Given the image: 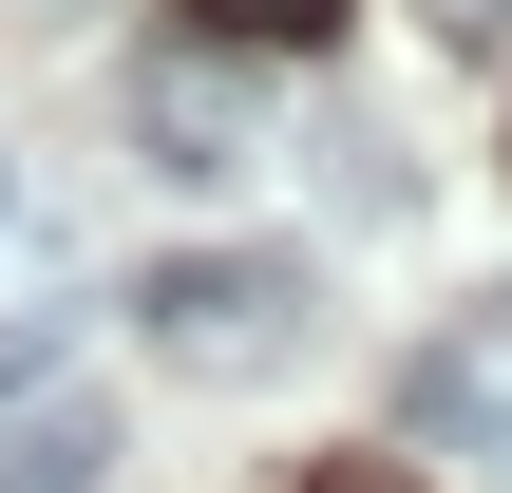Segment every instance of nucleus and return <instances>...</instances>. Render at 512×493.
Returning <instances> with one entry per match:
<instances>
[{
    "label": "nucleus",
    "mask_w": 512,
    "mask_h": 493,
    "mask_svg": "<svg viewBox=\"0 0 512 493\" xmlns=\"http://www.w3.org/2000/svg\"><path fill=\"white\" fill-rule=\"evenodd\" d=\"M133 342H152L171 380H285V361L323 342V266H304V247H152Z\"/></svg>",
    "instance_id": "obj_1"
},
{
    "label": "nucleus",
    "mask_w": 512,
    "mask_h": 493,
    "mask_svg": "<svg viewBox=\"0 0 512 493\" xmlns=\"http://www.w3.org/2000/svg\"><path fill=\"white\" fill-rule=\"evenodd\" d=\"M399 437H437V456H494V475H512V285L456 323V342H437V361H418V380H399Z\"/></svg>",
    "instance_id": "obj_2"
},
{
    "label": "nucleus",
    "mask_w": 512,
    "mask_h": 493,
    "mask_svg": "<svg viewBox=\"0 0 512 493\" xmlns=\"http://www.w3.org/2000/svg\"><path fill=\"white\" fill-rule=\"evenodd\" d=\"M95 475H114V399H76V380L0 399V493H95Z\"/></svg>",
    "instance_id": "obj_3"
},
{
    "label": "nucleus",
    "mask_w": 512,
    "mask_h": 493,
    "mask_svg": "<svg viewBox=\"0 0 512 493\" xmlns=\"http://www.w3.org/2000/svg\"><path fill=\"white\" fill-rule=\"evenodd\" d=\"M152 171H190V190H209V171H247V133H228V95H209L190 57L152 76Z\"/></svg>",
    "instance_id": "obj_4"
},
{
    "label": "nucleus",
    "mask_w": 512,
    "mask_h": 493,
    "mask_svg": "<svg viewBox=\"0 0 512 493\" xmlns=\"http://www.w3.org/2000/svg\"><path fill=\"white\" fill-rule=\"evenodd\" d=\"M190 19H209L228 57H323V38H342V0H190Z\"/></svg>",
    "instance_id": "obj_5"
},
{
    "label": "nucleus",
    "mask_w": 512,
    "mask_h": 493,
    "mask_svg": "<svg viewBox=\"0 0 512 493\" xmlns=\"http://www.w3.org/2000/svg\"><path fill=\"white\" fill-rule=\"evenodd\" d=\"M38 380H57V304H19V323H0V399H38Z\"/></svg>",
    "instance_id": "obj_6"
},
{
    "label": "nucleus",
    "mask_w": 512,
    "mask_h": 493,
    "mask_svg": "<svg viewBox=\"0 0 512 493\" xmlns=\"http://www.w3.org/2000/svg\"><path fill=\"white\" fill-rule=\"evenodd\" d=\"M323 493H418V475H380V456H361V475H323Z\"/></svg>",
    "instance_id": "obj_7"
}]
</instances>
